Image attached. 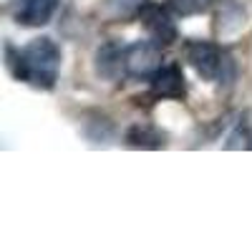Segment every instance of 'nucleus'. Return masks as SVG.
Instances as JSON below:
<instances>
[{"label":"nucleus","instance_id":"6","mask_svg":"<svg viewBox=\"0 0 252 252\" xmlns=\"http://www.w3.org/2000/svg\"><path fill=\"white\" fill-rule=\"evenodd\" d=\"M94 68L103 81H119L121 76H126V46L116 40L103 43L94 56Z\"/></svg>","mask_w":252,"mask_h":252},{"label":"nucleus","instance_id":"8","mask_svg":"<svg viewBox=\"0 0 252 252\" xmlns=\"http://www.w3.org/2000/svg\"><path fill=\"white\" fill-rule=\"evenodd\" d=\"M245 23H247V13L240 0H222L217 13V33L222 38H232L245 28Z\"/></svg>","mask_w":252,"mask_h":252},{"label":"nucleus","instance_id":"11","mask_svg":"<svg viewBox=\"0 0 252 252\" xmlns=\"http://www.w3.org/2000/svg\"><path fill=\"white\" fill-rule=\"evenodd\" d=\"M166 5L182 18H192V15L207 13L212 8V0H166Z\"/></svg>","mask_w":252,"mask_h":252},{"label":"nucleus","instance_id":"7","mask_svg":"<svg viewBox=\"0 0 252 252\" xmlns=\"http://www.w3.org/2000/svg\"><path fill=\"white\" fill-rule=\"evenodd\" d=\"M10 13L18 26H46L56 13V0H10Z\"/></svg>","mask_w":252,"mask_h":252},{"label":"nucleus","instance_id":"2","mask_svg":"<svg viewBox=\"0 0 252 252\" xmlns=\"http://www.w3.org/2000/svg\"><path fill=\"white\" fill-rule=\"evenodd\" d=\"M184 61L194 68V73L204 81H222L224 68L229 66L227 53L212 40H187Z\"/></svg>","mask_w":252,"mask_h":252},{"label":"nucleus","instance_id":"3","mask_svg":"<svg viewBox=\"0 0 252 252\" xmlns=\"http://www.w3.org/2000/svg\"><path fill=\"white\" fill-rule=\"evenodd\" d=\"M161 66V46L154 40H136L126 46V76L131 78H152Z\"/></svg>","mask_w":252,"mask_h":252},{"label":"nucleus","instance_id":"1","mask_svg":"<svg viewBox=\"0 0 252 252\" xmlns=\"http://www.w3.org/2000/svg\"><path fill=\"white\" fill-rule=\"evenodd\" d=\"M5 66L18 81H26L40 91H51L61 73V48L48 35L33 38L23 48H13L8 43Z\"/></svg>","mask_w":252,"mask_h":252},{"label":"nucleus","instance_id":"10","mask_svg":"<svg viewBox=\"0 0 252 252\" xmlns=\"http://www.w3.org/2000/svg\"><path fill=\"white\" fill-rule=\"evenodd\" d=\"M146 3L149 0H103L101 13H103V18L114 20V23H121V20L139 18L141 10L146 8Z\"/></svg>","mask_w":252,"mask_h":252},{"label":"nucleus","instance_id":"9","mask_svg":"<svg viewBox=\"0 0 252 252\" xmlns=\"http://www.w3.org/2000/svg\"><path fill=\"white\" fill-rule=\"evenodd\" d=\"M166 136L152 124H134L129 131H126V144L134 146V149H161L166 144Z\"/></svg>","mask_w":252,"mask_h":252},{"label":"nucleus","instance_id":"4","mask_svg":"<svg viewBox=\"0 0 252 252\" xmlns=\"http://www.w3.org/2000/svg\"><path fill=\"white\" fill-rule=\"evenodd\" d=\"M139 20H141V26H144L146 35H149L154 43H159L161 48H164V46H172L174 40L179 38V28H177V23L172 20L169 10L161 8V5L146 3V8L141 10Z\"/></svg>","mask_w":252,"mask_h":252},{"label":"nucleus","instance_id":"5","mask_svg":"<svg viewBox=\"0 0 252 252\" xmlns=\"http://www.w3.org/2000/svg\"><path fill=\"white\" fill-rule=\"evenodd\" d=\"M149 86H152V96L159 101L161 98L179 101L187 96V81H184L179 63H161L157 73L149 78Z\"/></svg>","mask_w":252,"mask_h":252}]
</instances>
